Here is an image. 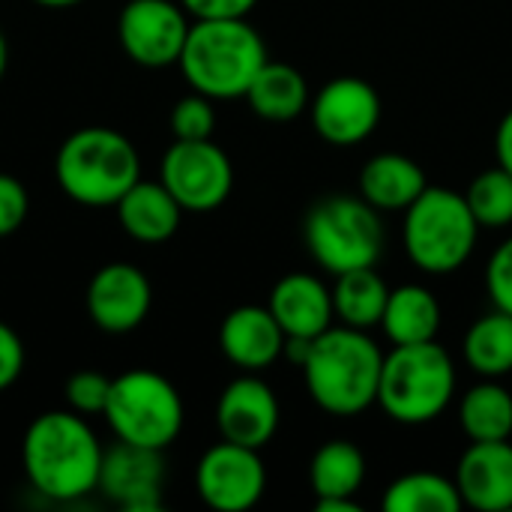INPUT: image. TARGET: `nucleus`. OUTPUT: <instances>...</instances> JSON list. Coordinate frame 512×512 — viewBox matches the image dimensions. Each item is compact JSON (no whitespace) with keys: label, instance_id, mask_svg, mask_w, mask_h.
<instances>
[{"label":"nucleus","instance_id":"f257e3e1","mask_svg":"<svg viewBox=\"0 0 512 512\" xmlns=\"http://www.w3.org/2000/svg\"><path fill=\"white\" fill-rule=\"evenodd\" d=\"M102 444L87 417L75 411L39 414L21 441V468L27 483L48 501L69 504L99 486Z\"/></svg>","mask_w":512,"mask_h":512},{"label":"nucleus","instance_id":"f03ea898","mask_svg":"<svg viewBox=\"0 0 512 512\" xmlns=\"http://www.w3.org/2000/svg\"><path fill=\"white\" fill-rule=\"evenodd\" d=\"M384 354L366 330L330 327L300 363L309 399L333 417H357L378 402Z\"/></svg>","mask_w":512,"mask_h":512},{"label":"nucleus","instance_id":"7ed1b4c3","mask_svg":"<svg viewBox=\"0 0 512 512\" xmlns=\"http://www.w3.org/2000/svg\"><path fill=\"white\" fill-rule=\"evenodd\" d=\"M267 60V45L246 18H195L177 66L192 90L219 102L246 96Z\"/></svg>","mask_w":512,"mask_h":512},{"label":"nucleus","instance_id":"20e7f679","mask_svg":"<svg viewBox=\"0 0 512 512\" xmlns=\"http://www.w3.org/2000/svg\"><path fill=\"white\" fill-rule=\"evenodd\" d=\"M54 180L60 192L81 207H114L126 189L141 180V156L123 132L84 126L57 147Z\"/></svg>","mask_w":512,"mask_h":512},{"label":"nucleus","instance_id":"39448f33","mask_svg":"<svg viewBox=\"0 0 512 512\" xmlns=\"http://www.w3.org/2000/svg\"><path fill=\"white\" fill-rule=\"evenodd\" d=\"M456 396L453 357L435 342L393 345L384 354L378 408L402 426H426L438 420Z\"/></svg>","mask_w":512,"mask_h":512},{"label":"nucleus","instance_id":"423d86ee","mask_svg":"<svg viewBox=\"0 0 512 512\" xmlns=\"http://www.w3.org/2000/svg\"><path fill=\"white\" fill-rule=\"evenodd\" d=\"M480 225L462 192L426 186L423 195L405 210L402 246L408 261L432 276L456 273L477 246Z\"/></svg>","mask_w":512,"mask_h":512},{"label":"nucleus","instance_id":"0eeeda50","mask_svg":"<svg viewBox=\"0 0 512 512\" xmlns=\"http://www.w3.org/2000/svg\"><path fill=\"white\" fill-rule=\"evenodd\" d=\"M303 240L315 264L339 276L378 264L384 252V225L363 195H327L309 210Z\"/></svg>","mask_w":512,"mask_h":512},{"label":"nucleus","instance_id":"6e6552de","mask_svg":"<svg viewBox=\"0 0 512 512\" xmlns=\"http://www.w3.org/2000/svg\"><path fill=\"white\" fill-rule=\"evenodd\" d=\"M102 417L117 441L165 453L183 432L186 408L165 375L153 369H129L111 378Z\"/></svg>","mask_w":512,"mask_h":512},{"label":"nucleus","instance_id":"1a4fd4ad","mask_svg":"<svg viewBox=\"0 0 512 512\" xmlns=\"http://www.w3.org/2000/svg\"><path fill=\"white\" fill-rule=\"evenodd\" d=\"M159 180L186 213L219 210L234 189V165L213 141H177L165 150Z\"/></svg>","mask_w":512,"mask_h":512},{"label":"nucleus","instance_id":"9d476101","mask_svg":"<svg viewBox=\"0 0 512 512\" xmlns=\"http://www.w3.org/2000/svg\"><path fill=\"white\" fill-rule=\"evenodd\" d=\"M189 27L180 0H126L117 15V42L132 63L165 69L180 63Z\"/></svg>","mask_w":512,"mask_h":512},{"label":"nucleus","instance_id":"9b49d317","mask_svg":"<svg viewBox=\"0 0 512 512\" xmlns=\"http://www.w3.org/2000/svg\"><path fill=\"white\" fill-rule=\"evenodd\" d=\"M258 453L231 441L213 444L195 468L198 498L216 512L252 510L267 489V468Z\"/></svg>","mask_w":512,"mask_h":512},{"label":"nucleus","instance_id":"f8f14e48","mask_svg":"<svg viewBox=\"0 0 512 512\" xmlns=\"http://www.w3.org/2000/svg\"><path fill=\"white\" fill-rule=\"evenodd\" d=\"M309 114L318 138L333 147H354L378 129L381 96L366 78L339 75L312 96Z\"/></svg>","mask_w":512,"mask_h":512},{"label":"nucleus","instance_id":"ddd939ff","mask_svg":"<svg viewBox=\"0 0 512 512\" xmlns=\"http://www.w3.org/2000/svg\"><path fill=\"white\" fill-rule=\"evenodd\" d=\"M84 306L93 327L111 336H123L147 321L153 306V285L141 267L129 261H111L90 276Z\"/></svg>","mask_w":512,"mask_h":512},{"label":"nucleus","instance_id":"4468645a","mask_svg":"<svg viewBox=\"0 0 512 512\" xmlns=\"http://www.w3.org/2000/svg\"><path fill=\"white\" fill-rule=\"evenodd\" d=\"M96 489L120 510L159 512L162 510V489H165L162 450L117 441V447L102 453Z\"/></svg>","mask_w":512,"mask_h":512},{"label":"nucleus","instance_id":"2eb2a0df","mask_svg":"<svg viewBox=\"0 0 512 512\" xmlns=\"http://www.w3.org/2000/svg\"><path fill=\"white\" fill-rule=\"evenodd\" d=\"M279 399L255 372L234 378L216 402V429L222 441L261 450L279 432Z\"/></svg>","mask_w":512,"mask_h":512},{"label":"nucleus","instance_id":"dca6fc26","mask_svg":"<svg viewBox=\"0 0 512 512\" xmlns=\"http://www.w3.org/2000/svg\"><path fill=\"white\" fill-rule=\"evenodd\" d=\"M453 480L465 507L480 512L512 510V444L471 441Z\"/></svg>","mask_w":512,"mask_h":512},{"label":"nucleus","instance_id":"f3484780","mask_svg":"<svg viewBox=\"0 0 512 512\" xmlns=\"http://www.w3.org/2000/svg\"><path fill=\"white\" fill-rule=\"evenodd\" d=\"M285 330L267 306H237L219 327V348L243 372H264L285 357Z\"/></svg>","mask_w":512,"mask_h":512},{"label":"nucleus","instance_id":"a211bd4d","mask_svg":"<svg viewBox=\"0 0 512 512\" xmlns=\"http://www.w3.org/2000/svg\"><path fill=\"white\" fill-rule=\"evenodd\" d=\"M267 309L279 321L288 339H315L333 327V291L312 273L282 276L267 300Z\"/></svg>","mask_w":512,"mask_h":512},{"label":"nucleus","instance_id":"6ab92c4d","mask_svg":"<svg viewBox=\"0 0 512 512\" xmlns=\"http://www.w3.org/2000/svg\"><path fill=\"white\" fill-rule=\"evenodd\" d=\"M120 228L147 246L165 243L177 234L180 219H183V207L177 204V198L165 189L162 180H138L126 189V195L114 204Z\"/></svg>","mask_w":512,"mask_h":512},{"label":"nucleus","instance_id":"aec40b11","mask_svg":"<svg viewBox=\"0 0 512 512\" xmlns=\"http://www.w3.org/2000/svg\"><path fill=\"white\" fill-rule=\"evenodd\" d=\"M426 186V171L405 153H378L360 168V195L378 213H405Z\"/></svg>","mask_w":512,"mask_h":512},{"label":"nucleus","instance_id":"412c9836","mask_svg":"<svg viewBox=\"0 0 512 512\" xmlns=\"http://www.w3.org/2000/svg\"><path fill=\"white\" fill-rule=\"evenodd\" d=\"M243 99L258 117L270 123H288L300 117L303 111H309L312 93L297 66L282 63V60H267L252 78Z\"/></svg>","mask_w":512,"mask_h":512},{"label":"nucleus","instance_id":"4be33fe9","mask_svg":"<svg viewBox=\"0 0 512 512\" xmlns=\"http://www.w3.org/2000/svg\"><path fill=\"white\" fill-rule=\"evenodd\" d=\"M381 330L393 345L435 342L441 330V303L426 285H399L387 297Z\"/></svg>","mask_w":512,"mask_h":512},{"label":"nucleus","instance_id":"5701e85b","mask_svg":"<svg viewBox=\"0 0 512 512\" xmlns=\"http://www.w3.org/2000/svg\"><path fill=\"white\" fill-rule=\"evenodd\" d=\"M366 480V456L351 441H327L309 462V486L315 501H348Z\"/></svg>","mask_w":512,"mask_h":512},{"label":"nucleus","instance_id":"b1692460","mask_svg":"<svg viewBox=\"0 0 512 512\" xmlns=\"http://www.w3.org/2000/svg\"><path fill=\"white\" fill-rule=\"evenodd\" d=\"M330 291H333V312L345 327L366 330V333L372 327H381L390 288L375 273V267H360V270L339 273L336 285Z\"/></svg>","mask_w":512,"mask_h":512},{"label":"nucleus","instance_id":"393cba45","mask_svg":"<svg viewBox=\"0 0 512 512\" xmlns=\"http://www.w3.org/2000/svg\"><path fill=\"white\" fill-rule=\"evenodd\" d=\"M459 426L471 441H510L512 393L495 378L474 384L459 405Z\"/></svg>","mask_w":512,"mask_h":512},{"label":"nucleus","instance_id":"a878e982","mask_svg":"<svg viewBox=\"0 0 512 512\" xmlns=\"http://www.w3.org/2000/svg\"><path fill=\"white\" fill-rule=\"evenodd\" d=\"M465 360L480 378H507L512 372V315L492 309L465 333Z\"/></svg>","mask_w":512,"mask_h":512},{"label":"nucleus","instance_id":"bb28decb","mask_svg":"<svg viewBox=\"0 0 512 512\" xmlns=\"http://www.w3.org/2000/svg\"><path fill=\"white\" fill-rule=\"evenodd\" d=\"M465 507L456 489V480L432 474V471H411L393 480L381 498L384 512H459Z\"/></svg>","mask_w":512,"mask_h":512},{"label":"nucleus","instance_id":"cd10ccee","mask_svg":"<svg viewBox=\"0 0 512 512\" xmlns=\"http://www.w3.org/2000/svg\"><path fill=\"white\" fill-rule=\"evenodd\" d=\"M465 201L480 228H507L512 225V174L501 165L480 171L471 180Z\"/></svg>","mask_w":512,"mask_h":512},{"label":"nucleus","instance_id":"c85d7f7f","mask_svg":"<svg viewBox=\"0 0 512 512\" xmlns=\"http://www.w3.org/2000/svg\"><path fill=\"white\" fill-rule=\"evenodd\" d=\"M216 129V108L213 99L192 90L189 96L177 99V105L171 108V132L177 141H204L213 138Z\"/></svg>","mask_w":512,"mask_h":512},{"label":"nucleus","instance_id":"c756f323","mask_svg":"<svg viewBox=\"0 0 512 512\" xmlns=\"http://www.w3.org/2000/svg\"><path fill=\"white\" fill-rule=\"evenodd\" d=\"M108 393H111V378L96 372V369H81V372L69 375L66 384H63L66 408L81 414V417L105 414Z\"/></svg>","mask_w":512,"mask_h":512},{"label":"nucleus","instance_id":"7c9ffc66","mask_svg":"<svg viewBox=\"0 0 512 512\" xmlns=\"http://www.w3.org/2000/svg\"><path fill=\"white\" fill-rule=\"evenodd\" d=\"M30 213V195L15 174L0 171V240L12 237Z\"/></svg>","mask_w":512,"mask_h":512},{"label":"nucleus","instance_id":"2f4dec72","mask_svg":"<svg viewBox=\"0 0 512 512\" xmlns=\"http://www.w3.org/2000/svg\"><path fill=\"white\" fill-rule=\"evenodd\" d=\"M486 291L495 303V309H504L512 315V237H507L486 267Z\"/></svg>","mask_w":512,"mask_h":512},{"label":"nucleus","instance_id":"473e14b6","mask_svg":"<svg viewBox=\"0 0 512 512\" xmlns=\"http://www.w3.org/2000/svg\"><path fill=\"white\" fill-rule=\"evenodd\" d=\"M24 342L21 336L6 324L0 321V393H6L24 372Z\"/></svg>","mask_w":512,"mask_h":512},{"label":"nucleus","instance_id":"72a5a7b5","mask_svg":"<svg viewBox=\"0 0 512 512\" xmlns=\"http://www.w3.org/2000/svg\"><path fill=\"white\" fill-rule=\"evenodd\" d=\"M258 0H180L189 18H249Z\"/></svg>","mask_w":512,"mask_h":512},{"label":"nucleus","instance_id":"f704fd0d","mask_svg":"<svg viewBox=\"0 0 512 512\" xmlns=\"http://www.w3.org/2000/svg\"><path fill=\"white\" fill-rule=\"evenodd\" d=\"M495 153H498V165L507 168L512 174V108L504 114V120L498 123V132H495Z\"/></svg>","mask_w":512,"mask_h":512},{"label":"nucleus","instance_id":"c9c22d12","mask_svg":"<svg viewBox=\"0 0 512 512\" xmlns=\"http://www.w3.org/2000/svg\"><path fill=\"white\" fill-rule=\"evenodd\" d=\"M318 512H360V504L354 498L348 501H315Z\"/></svg>","mask_w":512,"mask_h":512},{"label":"nucleus","instance_id":"e433bc0d","mask_svg":"<svg viewBox=\"0 0 512 512\" xmlns=\"http://www.w3.org/2000/svg\"><path fill=\"white\" fill-rule=\"evenodd\" d=\"M6 66H9V42H6V36H3V30H0V81H3V75H6Z\"/></svg>","mask_w":512,"mask_h":512},{"label":"nucleus","instance_id":"4c0bfd02","mask_svg":"<svg viewBox=\"0 0 512 512\" xmlns=\"http://www.w3.org/2000/svg\"><path fill=\"white\" fill-rule=\"evenodd\" d=\"M33 3H39V6H45V9H69V6L84 3V0H33Z\"/></svg>","mask_w":512,"mask_h":512}]
</instances>
